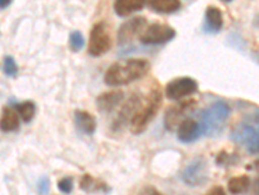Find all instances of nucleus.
Wrapping results in <instances>:
<instances>
[{
  "label": "nucleus",
  "instance_id": "obj_1",
  "mask_svg": "<svg viewBox=\"0 0 259 195\" xmlns=\"http://www.w3.org/2000/svg\"><path fill=\"white\" fill-rule=\"evenodd\" d=\"M150 70V63L146 59H128L125 61L113 63L107 69L104 81L108 86L117 87L128 85L141 80Z\"/></svg>",
  "mask_w": 259,
  "mask_h": 195
},
{
  "label": "nucleus",
  "instance_id": "obj_2",
  "mask_svg": "<svg viewBox=\"0 0 259 195\" xmlns=\"http://www.w3.org/2000/svg\"><path fill=\"white\" fill-rule=\"evenodd\" d=\"M162 105V93L160 87L154 86L146 94L144 99L135 111L134 116L130 120V130L134 134H141L146 130L149 123L156 117Z\"/></svg>",
  "mask_w": 259,
  "mask_h": 195
},
{
  "label": "nucleus",
  "instance_id": "obj_3",
  "mask_svg": "<svg viewBox=\"0 0 259 195\" xmlns=\"http://www.w3.org/2000/svg\"><path fill=\"white\" fill-rule=\"evenodd\" d=\"M231 114V107L223 100L215 102L200 112V128L202 135L214 138L224 129L227 120Z\"/></svg>",
  "mask_w": 259,
  "mask_h": 195
},
{
  "label": "nucleus",
  "instance_id": "obj_4",
  "mask_svg": "<svg viewBox=\"0 0 259 195\" xmlns=\"http://www.w3.org/2000/svg\"><path fill=\"white\" fill-rule=\"evenodd\" d=\"M111 48V27L105 21L96 22L89 31L88 54L92 57H98L107 54Z\"/></svg>",
  "mask_w": 259,
  "mask_h": 195
},
{
  "label": "nucleus",
  "instance_id": "obj_5",
  "mask_svg": "<svg viewBox=\"0 0 259 195\" xmlns=\"http://www.w3.org/2000/svg\"><path fill=\"white\" fill-rule=\"evenodd\" d=\"M176 30L173 26L166 24H154L149 25L145 30L141 33L140 42L143 45H165L175 38Z\"/></svg>",
  "mask_w": 259,
  "mask_h": 195
},
{
  "label": "nucleus",
  "instance_id": "obj_6",
  "mask_svg": "<svg viewBox=\"0 0 259 195\" xmlns=\"http://www.w3.org/2000/svg\"><path fill=\"white\" fill-rule=\"evenodd\" d=\"M198 91V82L192 77H178L166 85L165 94L170 100H180Z\"/></svg>",
  "mask_w": 259,
  "mask_h": 195
},
{
  "label": "nucleus",
  "instance_id": "obj_7",
  "mask_svg": "<svg viewBox=\"0 0 259 195\" xmlns=\"http://www.w3.org/2000/svg\"><path fill=\"white\" fill-rule=\"evenodd\" d=\"M208 163L202 158L193 160L182 173V180L187 183L188 186H202V185L208 182Z\"/></svg>",
  "mask_w": 259,
  "mask_h": 195
},
{
  "label": "nucleus",
  "instance_id": "obj_8",
  "mask_svg": "<svg viewBox=\"0 0 259 195\" xmlns=\"http://www.w3.org/2000/svg\"><path fill=\"white\" fill-rule=\"evenodd\" d=\"M259 134L258 129L253 125H244L238 126L237 129L232 133V141L237 144H241L246 148V151L250 155H256L259 150Z\"/></svg>",
  "mask_w": 259,
  "mask_h": 195
},
{
  "label": "nucleus",
  "instance_id": "obj_9",
  "mask_svg": "<svg viewBox=\"0 0 259 195\" xmlns=\"http://www.w3.org/2000/svg\"><path fill=\"white\" fill-rule=\"evenodd\" d=\"M145 25L146 18L143 16H137L123 22L118 30V45L125 46L132 42L136 36H140V33H143Z\"/></svg>",
  "mask_w": 259,
  "mask_h": 195
},
{
  "label": "nucleus",
  "instance_id": "obj_10",
  "mask_svg": "<svg viewBox=\"0 0 259 195\" xmlns=\"http://www.w3.org/2000/svg\"><path fill=\"white\" fill-rule=\"evenodd\" d=\"M194 105H196V100L191 99L179 103L176 105H173V107L167 109L166 113H165V126H166V129L173 132L175 128H178L179 124L187 119L185 114L191 111V109H193Z\"/></svg>",
  "mask_w": 259,
  "mask_h": 195
},
{
  "label": "nucleus",
  "instance_id": "obj_11",
  "mask_svg": "<svg viewBox=\"0 0 259 195\" xmlns=\"http://www.w3.org/2000/svg\"><path fill=\"white\" fill-rule=\"evenodd\" d=\"M202 133L198 121L193 120L191 117H187L185 120L179 124L178 126V139L183 143H192L200 138Z\"/></svg>",
  "mask_w": 259,
  "mask_h": 195
},
{
  "label": "nucleus",
  "instance_id": "obj_12",
  "mask_svg": "<svg viewBox=\"0 0 259 195\" xmlns=\"http://www.w3.org/2000/svg\"><path fill=\"white\" fill-rule=\"evenodd\" d=\"M223 29V13L217 6H208L205 11L202 30L208 34H218Z\"/></svg>",
  "mask_w": 259,
  "mask_h": 195
},
{
  "label": "nucleus",
  "instance_id": "obj_13",
  "mask_svg": "<svg viewBox=\"0 0 259 195\" xmlns=\"http://www.w3.org/2000/svg\"><path fill=\"white\" fill-rule=\"evenodd\" d=\"M125 99V93L121 90H113L108 91V93H102L101 95L97 96L96 99V105L100 112H112L114 108H117L121 103Z\"/></svg>",
  "mask_w": 259,
  "mask_h": 195
},
{
  "label": "nucleus",
  "instance_id": "obj_14",
  "mask_svg": "<svg viewBox=\"0 0 259 195\" xmlns=\"http://www.w3.org/2000/svg\"><path fill=\"white\" fill-rule=\"evenodd\" d=\"M74 120L75 125L81 132L84 134H93L97 128V123L92 113H89L88 111H83V109H75L74 111Z\"/></svg>",
  "mask_w": 259,
  "mask_h": 195
},
{
  "label": "nucleus",
  "instance_id": "obj_15",
  "mask_svg": "<svg viewBox=\"0 0 259 195\" xmlns=\"http://www.w3.org/2000/svg\"><path fill=\"white\" fill-rule=\"evenodd\" d=\"M20 126V116L12 107H4L0 116V130L4 133L16 132Z\"/></svg>",
  "mask_w": 259,
  "mask_h": 195
},
{
  "label": "nucleus",
  "instance_id": "obj_16",
  "mask_svg": "<svg viewBox=\"0 0 259 195\" xmlns=\"http://www.w3.org/2000/svg\"><path fill=\"white\" fill-rule=\"evenodd\" d=\"M145 6L143 0H117L113 8L119 17H128L135 12H139Z\"/></svg>",
  "mask_w": 259,
  "mask_h": 195
},
{
  "label": "nucleus",
  "instance_id": "obj_17",
  "mask_svg": "<svg viewBox=\"0 0 259 195\" xmlns=\"http://www.w3.org/2000/svg\"><path fill=\"white\" fill-rule=\"evenodd\" d=\"M149 7L156 13L170 15V13L178 12L179 9L182 8V2H179V0H150Z\"/></svg>",
  "mask_w": 259,
  "mask_h": 195
},
{
  "label": "nucleus",
  "instance_id": "obj_18",
  "mask_svg": "<svg viewBox=\"0 0 259 195\" xmlns=\"http://www.w3.org/2000/svg\"><path fill=\"white\" fill-rule=\"evenodd\" d=\"M16 112H17L18 116L21 117L25 123H31L34 117H35L36 105L31 100H25V102L18 103L16 105Z\"/></svg>",
  "mask_w": 259,
  "mask_h": 195
},
{
  "label": "nucleus",
  "instance_id": "obj_19",
  "mask_svg": "<svg viewBox=\"0 0 259 195\" xmlns=\"http://www.w3.org/2000/svg\"><path fill=\"white\" fill-rule=\"evenodd\" d=\"M228 190L232 194L238 195L242 192L247 191V189L250 187V178L247 176H237V177H232L228 181Z\"/></svg>",
  "mask_w": 259,
  "mask_h": 195
},
{
  "label": "nucleus",
  "instance_id": "obj_20",
  "mask_svg": "<svg viewBox=\"0 0 259 195\" xmlns=\"http://www.w3.org/2000/svg\"><path fill=\"white\" fill-rule=\"evenodd\" d=\"M79 186H81V189L84 190V191H92V190L101 189H104L105 192L109 191V187H108L104 182H98V181H96L91 174H84L83 177L81 178Z\"/></svg>",
  "mask_w": 259,
  "mask_h": 195
},
{
  "label": "nucleus",
  "instance_id": "obj_21",
  "mask_svg": "<svg viewBox=\"0 0 259 195\" xmlns=\"http://www.w3.org/2000/svg\"><path fill=\"white\" fill-rule=\"evenodd\" d=\"M84 36L81 31H73L69 35V47L73 52H79L84 47Z\"/></svg>",
  "mask_w": 259,
  "mask_h": 195
},
{
  "label": "nucleus",
  "instance_id": "obj_22",
  "mask_svg": "<svg viewBox=\"0 0 259 195\" xmlns=\"http://www.w3.org/2000/svg\"><path fill=\"white\" fill-rule=\"evenodd\" d=\"M237 162H238V156L233 155V153H228L227 151H221L217 156V164L222 165V167L233 165Z\"/></svg>",
  "mask_w": 259,
  "mask_h": 195
},
{
  "label": "nucleus",
  "instance_id": "obj_23",
  "mask_svg": "<svg viewBox=\"0 0 259 195\" xmlns=\"http://www.w3.org/2000/svg\"><path fill=\"white\" fill-rule=\"evenodd\" d=\"M3 69H4V73H6L8 77H16L18 73V66H17V63H16V60L13 59L11 55H8V56L4 57V61H3Z\"/></svg>",
  "mask_w": 259,
  "mask_h": 195
},
{
  "label": "nucleus",
  "instance_id": "obj_24",
  "mask_svg": "<svg viewBox=\"0 0 259 195\" xmlns=\"http://www.w3.org/2000/svg\"><path fill=\"white\" fill-rule=\"evenodd\" d=\"M57 186H59V190L64 194H70L73 191V187H74V183H73V180L70 177H65L63 180H60L59 183H57Z\"/></svg>",
  "mask_w": 259,
  "mask_h": 195
},
{
  "label": "nucleus",
  "instance_id": "obj_25",
  "mask_svg": "<svg viewBox=\"0 0 259 195\" xmlns=\"http://www.w3.org/2000/svg\"><path fill=\"white\" fill-rule=\"evenodd\" d=\"M36 187H38L39 195H48V192H49V178L48 177L39 178Z\"/></svg>",
  "mask_w": 259,
  "mask_h": 195
},
{
  "label": "nucleus",
  "instance_id": "obj_26",
  "mask_svg": "<svg viewBox=\"0 0 259 195\" xmlns=\"http://www.w3.org/2000/svg\"><path fill=\"white\" fill-rule=\"evenodd\" d=\"M206 195H227V194L222 186H214L206 192Z\"/></svg>",
  "mask_w": 259,
  "mask_h": 195
},
{
  "label": "nucleus",
  "instance_id": "obj_27",
  "mask_svg": "<svg viewBox=\"0 0 259 195\" xmlns=\"http://www.w3.org/2000/svg\"><path fill=\"white\" fill-rule=\"evenodd\" d=\"M12 4L11 0H0V9H6Z\"/></svg>",
  "mask_w": 259,
  "mask_h": 195
},
{
  "label": "nucleus",
  "instance_id": "obj_28",
  "mask_svg": "<svg viewBox=\"0 0 259 195\" xmlns=\"http://www.w3.org/2000/svg\"><path fill=\"white\" fill-rule=\"evenodd\" d=\"M152 195H164V194H162V192H160V191H157V190H153Z\"/></svg>",
  "mask_w": 259,
  "mask_h": 195
}]
</instances>
